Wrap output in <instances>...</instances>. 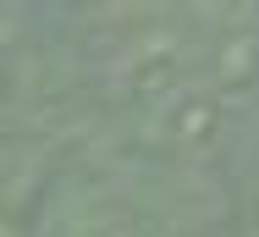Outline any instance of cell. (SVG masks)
<instances>
[{"label": "cell", "instance_id": "obj_2", "mask_svg": "<svg viewBox=\"0 0 259 237\" xmlns=\"http://www.w3.org/2000/svg\"><path fill=\"white\" fill-rule=\"evenodd\" d=\"M0 237H11V232H6V226H0Z\"/></svg>", "mask_w": 259, "mask_h": 237}, {"label": "cell", "instance_id": "obj_1", "mask_svg": "<svg viewBox=\"0 0 259 237\" xmlns=\"http://www.w3.org/2000/svg\"><path fill=\"white\" fill-rule=\"evenodd\" d=\"M45 237H155V232H149V221H144L138 210H127L121 199L83 193V199H66V204L50 210Z\"/></svg>", "mask_w": 259, "mask_h": 237}]
</instances>
